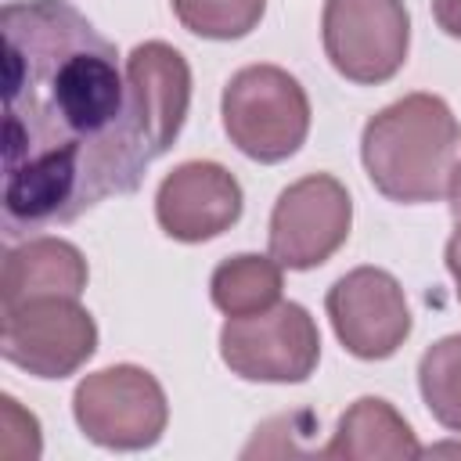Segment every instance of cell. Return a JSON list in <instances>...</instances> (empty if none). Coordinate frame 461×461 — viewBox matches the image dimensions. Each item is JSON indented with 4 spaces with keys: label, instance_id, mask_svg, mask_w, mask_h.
<instances>
[{
    "label": "cell",
    "instance_id": "obj_1",
    "mask_svg": "<svg viewBox=\"0 0 461 461\" xmlns=\"http://www.w3.org/2000/svg\"><path fill=\"white\" fill-rule=\"evenodd\" d=\"M4 43V234L68 223L130 194L162 155L104 40L65 0H11Z\"/></svg>",
    "mask_w": 461,
    "mask_h": 461
},
{
    "label": "cell",
    "instance_id": "obj_2",
    "mask_svg": "<svg viewBox=\"0 0 461 461\" xmlns=\"http://www.w3.org/2000/svg\"><path fill=\"white\" fill-rule=\"evenodd\" d=\"M461 126L436 94H407L375 112L360 133L364 169L389 202L425 205L447 194Z\"/></svg>",
    "mask_w": 461,
    "mask_h": 461
},
{
    "label": "cell",
    "instance_id": "obj_3",
    "mask_svg": "<svg viewBox=\"0 0 461 461\" xmlns=\"http://www.w3.org/2000/svg\"><path fill=\"white\" fill-rule=\"evenodd\" d=\"M230 144L256 162H285L310 133V97L281 65L238 68L220 101Z\"/></svg>",
    "mask_w": 461,
    "mask_h": 461
},
{
    "label": "cell",
    "instance_id": "obj_4",
    "mask_svg": "<svg viewBox=\"0 0 461 461\" xmlns=\"http://www.w3.org/2000/svg\"><path fill=\"white\" fill-rule=\"evenodd\" d=\"M72 414L83 436L97 447L144 450L162 439L169 403L151 371L137 364H112L76 385Z\"/></svg>",
    "mask_w": 461,
    "mask_h": 461
},
{
    "label": "cell",
    "instance_id": "obj_5",
    "mask_svg": "<svg viewBox=\"0 0 461 461\" xmlns=\"http://www.w3.org/2000/svg\"><path fill=\"white\" fill-rule=\"evenodd\" d=\"M0 317L4 360L36 378H68L97 353V324L76 295H36Z\"/></svg>",
    "mask_w": 461,
    "mask_h": 461
},
{
    "label": "cell",
    "instance_id": "obj_6",
    "mask_svg": "<svg viewBox=\"0 0 461 461\" xmlns=\"http://www.w3.org/2000/svg\"><path fill=\"white\" fill-rule=\"evenodd\" d=\"M220 357L245 382H306L321 360V331L306 306L281 299L263 313L227 317Z\"/></svg>",
    "mask_w": 461,
    "mask_h": 461
},
{
    "label": "cell",
    "instance_id": "obj_7",
    "mask_svg": "<svg viewBox=\"0 0 461 461\" xmlns=\"http://www.w3.org/2000/svg\"><path fill=\"white\" fill-rule=\"evenodd\" d=\"M321 40L339 76L375 86L403 68L411 14L403 0H324Z\"/></svg>",
    "mask_w": 461,
    "mask_h": 461
},
{
    "label": "cell",
    "instance_id": "obj_8",
    "mask_svg": "<svg viewBox=\"0 0 461 461\" xmlns=\"http://www.w3.org/2000/svg\"><path fill=\"white\" fill-rule=\"evenodd\" d=\"M353 202L331 173H310L288 184L270 212V256L288 270L328 263L349 238Z\"/></svg>",
    "mask_w": 461,
    "mask_h": 461
},
{
    "label": "cell",
    "instance_id": "obj_9",
    "mask_svg": "<svg viewBox=\"0 0 461 461\" xmlns=\"http://www.w3.org/2000/svg\"><path fill=\"white\" fill-rule=\"evenodd\" d=\"M324 310L346 353L360 360H385L411 335V306L403 288L389 270L378 267L342 274L328 288Z\"/></svg>",
    "mask_w": 461,
    "mask_h": 461
},
{
    "label": "cell",
    "instance_id": "obj_10",
    "mask_svg": "<svg viewBox=\"0 0 461 461\" xmlns=\"http://www.w3.org/2000/svg\"><path fill=\"white\" fill-rule=\"evenodd\" d=\"M241 184L220 162L191 158L162 176L155 191V220L173 241H209L241 220Z\"/></svg>",
    "mask_w": 461,
    "mask_h": 461
},
{
    "label": "cell",
    "instance_id": "obj_11",
    "mask_svg": "<svg viewBox=\"0 0 461 461\" xmlns=\"http://www.w3.org/2000/svg\"><path fill=\"white\" fill-rule=\"evenodd\" d=\"M90 281L86 256L65 238H25L4 252L0 263V306H14L36 295H83Z\"/></svg>",
    "mask_w": 461,
    "mask_h": 461
},
{
    "label": "cell",
    "instance_id": "obj_12",
    "mask_svg": "<svg viewBox=\"0 0 461 461\" xmlns=\"http://www.w3.org/2000/svg\"><path fill=\"white\" fill-rule=\"evenodd\" d=\"M126 76L140 97V108L151 122V133L162 155L180 137V126L191 108V68L184 54L162 40L137 43L126 58Z\"/></svg>",
    "mask_w": 461,
    "mask_h": 461
},
{
    "label": "cell",
    "instance_id": "obj_13",
    "mask_svg": "<svg viewBox=\"0 0 461 461\" xmlns=\"http://www.w3.org/2000/svg\"><path fill=\"white\" fill-rule=\"evenodd\" d=\"M321 457L339 461H407L421 457V447L403 421V414L382 400V396H360L346 407L339 418V429L331 443L321 450Z\"/></svg>",
    "mask_w": 461,
    "mask_h": 461
},
{
    "label": "cell",
    "instance_id": "obj_14",
    "mask_svg": "<svg viewBox=\"0 0 461 461\" xmlns=\"http://www.w3.org/2000/svg\"><path fill=\"white\" fill-rule=\"evenodd\" d=\"M281 270L285 267L274 256H256V252L223 259L209 277L212 306L227 317H249V313H263L277 306L281 288H285Z\"/></svg>",
    "mask_w": 461,
    "mask_h": 461
},
{
    "label": "cell",
    "instance_id": "obj_15",
    "mask_svg": "<svg viewBox=\"0 0 461 461\" xmlns=\"http://www.w3.org/2000/svg\"><path fill=\"white\" fill-rule=\"evenodd\" d=\"M418 389L443 429L461 432V335L432 342L418 360Z\"/></svg>",
    "mask_w": 461,
    "mask_h": 461
},
{
    "label": "cell",
    "instance_id": "obj_16",
    "mask_svg": "<svg viewBox=\"0 0 461 461\" xmlns=\"http://www.w3.org/2000/svg\"><path fill=\"white\" fill-rule=\"evenodd\" d=\"M169 4L180 25L205 40H241L259 25L267 11V0H169Z\"/></svg>",
    "mask_w": 461,
    "mask_h": 461
},
{
    "label": "cell",
    "instance_id": "obj_17",
    "mask_svg": "<svg viewBox=\"0 0 461 461\" xmlns=\"http://www.w3.org/2000/svg\"><path fill=\"white\" fill-rule=\"evenodd\" d=\"M0 454L11 461L40 457V421L18 407L14 396H0Z\"/></svg>",
    "mask_w": 461,
    "mask_h": 461
},
{
    "label": "cell",
    "instance_id": "obj_18",
    "mask_svg": "<svg viewBox=\"0 0 461 461\" xmlns=\"http://www.w3.org/2000/svg\"><path fill=\"white\" fill-rule=\"evenodd\" d=\"M432 18L447 36L461 40V0H432Z\"/></svg>",
    "mask_w": 461,
    "mask_h": 461
},
{
    "label": "cell",
    "instance_id": "obj_19",
    "mask_svg": "<svg viewBox=\"0 0 461 461\" xmlns=\"http://www.w3.org/2000/svg\"><path fill=\"white\" fill-rule=\"evenodd\" d=\"M447 270H450V277L457 285V299H461V223L454 227V234L447 241Z\"/></svg>",
    "mask_w": 461,
    "mask_h": 461
},
{
    "label": "cell",
    "instance_id": "obj_20",
    "mask_svg": "<svg viewBox=\"0 0 461 461\" xmlns=\"http://www.w3.org/2000/svg\"><path fill=\"white\" fill-rule=\"evenodd\" d=\"M447 198H450V216L461 223V162L454 166L450 173V184H447Z\"/></svg>",
    "mask_w": 461,
    "mask_h": 461
}]
</instances>
